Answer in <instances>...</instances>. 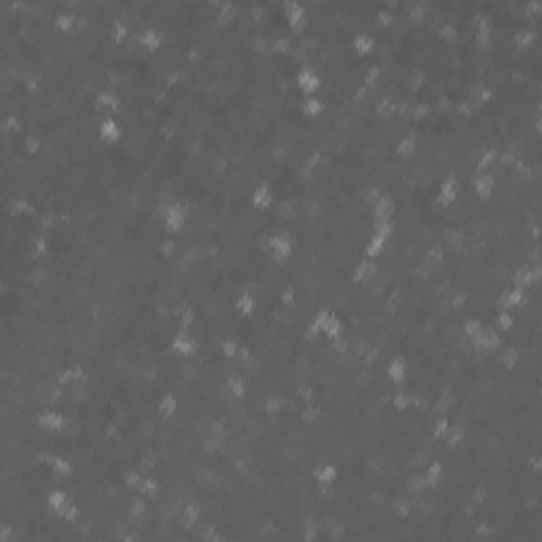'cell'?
<instances>
[{"instance_id":"cell-36","label":"cell","mask_w":542,"mask_h":542,"mask_svg":"<svg viewBox=\"0 0 542 542\" xmlns=\"http://www.w3.org/2000/svg\"><path fill=\"white\" fill-rule=\"evenodd\" d=\"M392 409L399 411V413H409L413 411V399H411V392L405 390V388H397L392 394ZM420 415V413H417Z\"/></svg>"},{"instance_id":"cell-23","label":"cell","mask_w":542,"mask_h":542,"mask_svg":"<svg viewBox=\"0 0 542 542\" xmlns=\"http://www.w3.org/2000/svg\"><path fill=\"white\" fill-rule=\"evenodd\" d=\"M311 479L318 483V485H325V487H333L339 479V466L335 462H318L314 468H311Z\"/></svg>"},{"instance_id":"cell-5","label":"cell","mask_w":542,"mask_h":542,"mask_svg":"<svg viewBox=\"0 0 542 542\" xmlns=\"http://www.w3.org/2000/svg\"><path fill=\"white\" fill-rule=\"evenodd\" d=\"M282 15L290 34H299L307 28V9L299 0H282Z\"/></svg>"},{"instance_id":"cell-3","label":"cell","mask_w":542,"mask_h":542,"mask_svg":"<svg viewBox=\"0 0 542 542\" xmlns=\"http://www.w3.org/2000/svg\"><path fill=\"white\" fill-rule=\"evenodd\" d=\"M36 428L45 434H62L68 430V415L58 407H47L36 415Z\"/></svg>"},{"instance_id":"cell-35","label":"cell","mask_w":542,"mask_h":542,"mask_svg":"<svg viewBox=\"0 0 542 542\" xmlns=\"http://www.w3.org/2000/svg\"><path fill=\"white\" fill-rule=\"evenodd\" d=\"M466 438H468V430L464 428V424L451 422L449 432H447V436H445V440H443V443H445V445L451 447V449H460V447H464Z\"/></svg>"},{"instance_id":"cell-20","label":"cell","mask_w":542,"mask_h":542,"mask_svg":"<svg viewBox=\"0 0 542 542\" xmlns=\"http://www.w3.org/2000/svg\"><path fill=\"white\" fill-rule=\"evenodd\" d=\"M496 358L500 362V366L504 368V371L512 373L517 371L521 364H523V354H521V348L517 346L515 341H506L504 343V348L500 352H496Z\"/></svg>"},{"instance_id":"cell-15","label":"cell","mask_w":542,"mask_h":542,"mask_svg":"<svg viewBox=\"0 0 542 542\" xmlns=\"http://www.w3.org/2000/svg\"><path fill=\"white\" fill-rule=\"evenodd\" d=\"M384 373L388 377V381L397 388H405L407 379H409V362L405 356H392L386 366H384Z\"/></svg>"},{"instance_id":"cell-12","label":"cell","mask_w":542,"mask_h":542,"mask_svg":"<svg viewBox=\"0 0 542 542\" xmlns=\"http://www.w3.org/2000/svg\"><path fill=\"white\" fill-rule=\"evenodd\" d=\"M134 34H136L138 47L142 49V51H146V54H159L161 49L165 47V34L159 28L144 26V28L134 30Z\"/></svg>"},{"instance_id":"cell-42","label":"cell","mask_w":542,"mask_h":542,"mask_svg":"<svg viewBox=\"0 0 542 542\" xmlns=\"http://www.w3.org/2000/svg\"><path fill=\"white\" fill-rule=\"evenodd\" d=\"M197 325V311L193 307H185L180 314H178V320H176V331L182 329V331H191L195 329Z\"/></svg>"},{"instance_id":"cell-6","label":"cell","mask_w":542,"mask_h":542,"mask_svg":"<svg viewBox=\"0 0 542 542\" xmlns=\"http://www.w3.org/2000/svg\"><path fill=\"white\" fill-rule=\"evenodd\" d=\"M462 180L456 176V174H447L443 176L436 185V191H434V200L440 208H451L458 200H460V193H462Z\"/></svg>"},{"instance_id":"cell-28","label":"cell","mask_w":542,"mask_h":542,"mask_svg":"<svg viewBox=\"0 0 542 542\" xmlns=\"http://www.w3.org/2000/svg\"><path fill=\"white\" fill-rule=\"evenodd\" d=\"M56 17H54V30L60 32V34H70L77 30V15L75 11H68V9H60L58 0H56Z\"/></svg>"},{"instance_id":"cell-26","label":"cell","mask_w":542,"mask_h":542,"mask_svg":"<svg viewBox=\"0 0 542 542\" xmlns=\"http://www.w3.org/2000/svg\"><path fill=\"white\" fill-rule=\"evenodd\" d=\"M350 49L356 54V58L360 60H366V58H371L375 54V49H377V40L368 34V32H358L352 36L350 40Z\"/></svg>"},{"instance_id":"cell-41","label":"cell","mask_w":542,"mask_h":542,"mask_svg":"<svg viewBox=\"0 0 542 542\" xmlns=\"http://www.w3.org/2000/svg\"><path fill=\"white\" fill-rule=\"evenodd\" d=\"M142 479H144V475L140 471H136V468H128V471L123 473V477H121L123 487H126L130 494H138V487H140Z\"/></svg>"},{"instance_id":"cell-25","label":"cell","mask_w":542,"mask_h":542,"mask_svg":"<svg viewBox=\"0 0 542 542\" xmlns=\"http://www.w3.org/2000/svg\"><path fill=\"white\" fill-rule=\"evenodd\" d=\"M70 500H72V496L68 494V489H64V487H51L47 491V496H45V506H47V510L51 512L54 517H60L62 515V510L70 504Z\"/></svg>"},{"instance_id":"cell-17","label":"cell","mask_w":542,"mask_h":542,"mask_svg":"<svg viewBox=\"0 0 542 542\" xmlns=\"http://www.w3.org/2000/svg\"><path fill=\"white\" fill-rule=\"evenodd\" d=\"M377 274H379V261L362 257V259L354 265L350 278H352L354 284H358V286H366V284H371V282H373V278H375Z\"/></svg>"},{"instance_id":"cell-14","label":"cell","mask_w":542,"mask_h":542,"mask_svg":"<svg viewBox=\"0 0 542 542\" xmlns=\"http://www.w3.org/2000/svg\"><path fill=\"white\" fill-rule=\"evenodd\" d=\"M248 202H250V206L257 212H269L271 208H274V204H276V193H274V189H271L269 182L263 180V182H259V185L252 187V191L248 195Z\"/></svg>"},{"instance_id":"cell-22","label":"cell","mask_w":542,"mask_h":542,"mask_svg":"<svg viewBox=\"0 0 542 542\" xmlns=\"http://www.w3.org/2000/svg\"><path fill=\"white\" fill-rule=\"evenodd\" d=\"M371 218L375 220H394L397 218V200L390 193H381L371 206Z\"/></svg>"},{"instance_id":"cell-11","label":"cell","mask_w":542,"mask_h":542,"mask_svg":"<svg viewBox=\"0 0 542 542\" xmlns=\"http://www.w3.org/2000/svg\"><path fill=\"white\" fill-rule=\"evenodd\" d=\"M95 132H97V136H100V140L108 146L119 144L123 140V136H126V128H123L121 121L113 115H100Z\"/></svg>"},{"instance_id":"cell-16","label":"cell","mask_w":542,"mask_h":542,"mask_svg":"<svg viewBox=\"0 0 542 542\" xmlns=\"http://www.w3.org/2000/svg\"><path fill=\"white\" fill-rule=\"evenodd\" d=\"M155 409H157L159 420H161L163 424H167V422L174 420V417L178 415V411H180V397H178L176 392H163L161 397L157 399ZM163 434H165V432H163ZM161 456H163V453H161Z\"/></svg>"},{"instance_id":"cell-19","label":"cell","mask_w":542,"mask_h":542,"mask_svg":"<svg viewBox=\"0 0 542 542\" xmlns=\"http://www.w3.org/2000/svg\"><path fill=\"white\" fill-rule=\"evenodd\" d=\"M239 11H241V3H237V0H220L214 11V23L218 28H229L235 23Z\"/></svg>"},{"instance_id":"cell-9","label":"cell","mask_w":542,"mask_h":542,"mask_svg":"<svg viewBox=\"0 0 542 542\" xmlns=\"http://www.w3.org/2000/svg\"><path fill=\"white\" fill-rule=\"evenodd\" d=\"M542 284V263L536 265H519L512 269L510 274V286L521 288V290H530L534 286Z\"/></svg>"},{"instance_id":"cell-7","label":"cell","mask_w":542,"mask_h":542,"mask_svg":"<svg viewBox=\"0 0 542 542\" xmlns=\"http://www.w3.org/2000/svg\"><path fill=\"white\" fill-rule=\"evenodd\" d=\"M540 26H542V21H534V23H526V26L517 28L510 36L515 51H521V54L532 51V49L542 40Z\"/></svg>"},{"instance_id":"cell-32","label":"cell","mask_w":542,"mask_h":542,"mask_svg":"<svg viewBox=\"0 0 542 542\" xmlns=\"http://www.w3.org/2000/svg\"><path fill=\"white\" fill-rule=\"evenodd\" d=\"M85 379V366L83 364H68L64 371L60 373L58 377V384L62 388H70V386H77Z\"/></svg>"},{"instance_id":"cell-27","label":"cell","mask_w":542,"mask_h":542,"mask_svg":"<svg viewBox=\"0 0 542 542\" xmlns=\"http://www.w3.org/2000/svg\"><path fill=\"white\" fill-rule=\"evenodd\" d=\"M257 309H259V297L252 290H241L235 297V311L239 318L250 320L257 314Z\"/></svg>"},{"instance_id":"cell-31","label":"cell","mask_w":542,"mask_h":542,"mask_svg":"<svg viewBox=\"0 0 542 542\" xmlns=\"http://www.w3.org/2000/svg\"><path fill=\"white\" fill-rule=\"evenodd\" d=\"M161 491H163V485H161V481L155 475H144V479H142V483L138 487L140 496H144L146 500H149V504H153V502L159 500Z\"/></svg>"},{"instance_id":"cell-39","label":"cell","mask_w":542,"mask_h":542,"mask_svg":"<svg viewBox=\"0 0 542 542\" xmlns=\"http://www.w3.org/2000/svg\"><path fill=\"white\" fill-rule=\"evenodd\" d=\"M515 325H517V314L515 311H506V309L496 311V316H494V327L500 333H504V335L510 333L515 329Z\"/></svg>"},{"instance_id":"cell-34","label":"cell","mask_w":542,"mask_h":542,"mask_svg":"<svg viewBox=\"0 0 542 542\" xmlns=\"http://www.w3.org/2000/svg\"><path fill=\"white\" fill-rule=\"evenodd\" d=\"M294 51V43H292V36L288 32L284 34H276L271 38V56H278V58H286Z\"/></svg>"},{"instance_id":"cell-30","label":"cell","mask_w":542,"mask_h":542,"mask_svg":"<svg viewBox=\"0 0 542 542\" xmlns=\"http://www.w3.org/2000/svg\"><path fill=\"white\" fill-rule=\"evenodd\" d=\"M325 110H327V102L320 95H309L299 102V113L305 119H320L325 115Z\"/></svg>"},{"instance_id":"cell-10","label":"cell","mask_w":542,"mask_h":542,"mask_svg":"<svg viewBox=\"0 0 542 542\" xmlns=\"http://www.w3.org/2000/svg\"><path fill=\"white\" fill-rule=\"evenodd\" d=\"M294 87L303 97L309 95H318L320 89H322V77L320 72L311 66H301L297 72H294Z\"/></svg>"},{"instance_id":"cell-43","label":"cell","mask_w":542,"mask_h":542,"mask_svg":"<svg viewBox=\"0 0 542 542\" xmlns=\"http://www.w3.org/2000/svg\"><path fill=\"white\" fill-rule=\"evenodd\" d=\"M237 350H239V341L235 337H227V339L220 341V356H223L225 360L231 362L235 358Z\"/></svg>"},{"instance_id":"cell-1","label":"cell","mask_w":542,"mask_h":542,"mask_svg":"<svg viewBox=\"0 0 542 542\" xmlns=\"http://www.w3.org/2000/svg\"><path fill=\"white\" fill-rule=\"evenodd\" d=\"M191 218V210L182 200L169 202L161 210V227L165 235H180L187 229V223Z\"/></svg>"},{"instance_id":"cell-33","label":"cell","mask_w":542,"mask_h":542,"mask_svg":"<svg viewBox=\"0 0 542 542\" xmlns=\"http://www.w3.org/2000/svg\"><path fill=\"white\" fill-rule=\"evenodd\" d=\"M498 155H500V149H496V146H487V149H483L475 161V172H494V167L498 163Z\"/></svg>"},{"instance_id":"cell-18","label":"cell","mask_w":542,"mask_h":542,"mask_svg":"<svg viewBox=\"0 0 542 542\" xmlns=\"http://www.w3.org/2000/svg\"><path fill=\"white\" fill-rule=\"evenodd\" d=\"M93 106L97 113L117 117L121 110V95L115 89H100L93 95Z\"/></svg>"},{"instance_id":"cell-13","label":"cell","mask_w":542,"mask_h":542,"mask_svg":"<svg viewBox=\"0 0 542 542\" xmlns=\"http://www.w3.org/2000/svg\"><path fill=\"white\" fill-rule=\"evenodd\" d=\"M496 185L498 182H496L494 172H477L471 178V182H468V189H471V193L477 200L485 202V200H491V195L496 191Z\"/></svg>"},{"instance_id":"cell-8","label":"cell","mask_w":542,"mask_h":542,"mask_svg":"<svg viewBox=\"0 0 542 542\" xmlns=\"http://www.w3.org/2000/svg\"><path fill=\"white\" fill-rule=\"evenodd\" d=\"M169 352L176 358H195L200 354V341L195 339L191 331L178 329L169 339Z\"/></svg>"},{"instance_id":"cell-37","label":"cell","mask_w":542,"mask_h":542,"mask_svg":"<svg viewBox=\"0 0 542 542\" xmlns=\"http://www.w3.org/2000/svg\"><path fill=\"white\" fill-rule=\"evenodd\" d=\"M487 325L483 322L481 318H475V316H471V318H466L464 322H462V335H464V339H468V341H473V339H477L481 333H483V329H485Z\"/></svg>"},{"instance_id":"cell-21","label":"cell","mask_w":542,"mask_h":542,"mask_svg":"<svg viewBox=\"0 0 542 542\" xmlns=\"http://www.w3.org/2000/svg\"><path fill=\"white\" fill-rule=\"evenodd\" d=\"M422 149V138L415 134H405L401 136L392 146V153L397 159H413Z\"/></svg>"},{"instance_id":"cell-24","label":"cell","mask_w":542,"mask_h":542,"mask_svg":"<svg viewBox=\"0 0 542 542\" xmlns=\"http://www.w3.org/2000/svg\"><path fill=\"white\" fill-rule=\"evenodd\" d=\"M248 388H250V384L244 373H231L225 379V394L233 403H241L246 397H248Z\"/></svg>"},{"instance_id":"cell-29","label":"cell","mask_w":542,"mask_h":542,"mask_svg":"<svg viewBox=\"0 0 542 542\" xmlns=\"http://www.w3.org/2000/svg\"><path fill=\"white\" fill-rule=\"evenodd\" d=\"M424 481L428 485L430 491H438V485L443 483V477H445V464H443L440 460H430L426 466H424Z\"/></svg>"},{"instance_id":"cell-40","label":"cell","mask_w":542,"mask_h":542,"mask_svg":"<svg viewBox=\"0 0 542 542\" xmlns=\"http://www.w3.org/2000/svg\"><path fill=\"white\" fill-rule=\"evenodd\" d=\"M176 250H178V241H176V237H174V235H163V239H161L159 246H157V257H159L161 261H169L172 257L176 255Z\"/></svg>"},{"instance_id":"cell-4","label":"cell","mask_w":542,"mask_h":542,"mask_svg":"<svg viewBox=\"0 0 542 542\" xmlns=\"http://www.w3.org/2000/svg\"><path fill=\"white\" fill-rule=\"evenodd\" d=\"M106 9L110 13V23H108V36L115 45H126L132 36H134V26L132 21L115 11L113 0H106Z\"/></svg>"},{"instance_id":"cell-2","label":"cell","mask_w":542,"mask_h":542,"mask_svg":"<svg viewBox=\"0 0 542 542\" xmlns=\"http://www.w3.org/2000/svg\"><path fill=\"white\" fill-rule=\"evenodd\" d=\"M265 246H267V252L271 255V259H274V263L278 265L288 263V259L294 255V250H297V241H294V237L288 231H274L267 237Z\"/></svg>"},{"instance_id":"cell-38","label":"cell","mask_w":542,"mask_h":542,"mask_svg":"<svg viewBox=\"0 0 542 542\" xmlns=\"http://www.w3.org/2000/svg\"><path fill=\"white\" fill-rule=\"evenodd\" d=\"M449 426H451V417L449 415H438L434 417V422L430 424V436L434 440H445L447 432H449Z\"/></svg>"}]
</instances>
